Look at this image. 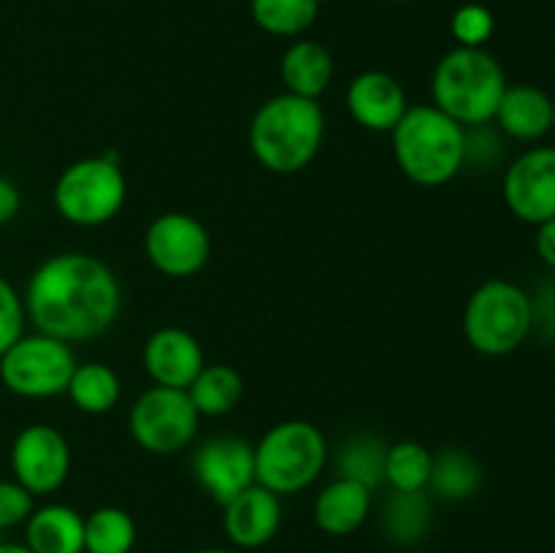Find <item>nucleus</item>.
<instances>
[{"label":"nucleus","instance_id":"nucleus-37","mask_svg":"<svg viewBox=\"0 0 555 553\" xmlns=\"http://www.w3.org/2000/svg\"><path fill=\"white\" fill-rule=\"evenodd\" d=\"M195 553H238V551H233V548H201V551Z\"/></svg>","mask_w":555,"mask_h":553},{"label":"nucleus","instance_id":"nucleus-18","mask_svg":"<svg viewBox=\"0 0 555 553\" xmlns=\"http://www.w3.org/2000/svg\"><path fill=\"white\" fill-rule=\"evenodd\" d=\"M493 123L507 139L540 141L553 130V98L534 85H507Z\"/></svg>","mask_w":555,"mask_h":553},{"label":"nucleus","instance_id":"nucleus-35","mask_svg":"<svg viewBox=\"0 0 555 553\" xmlns=\"http://www.w3.org/2000/svg\"><path fill=\"white\" fill-rule=\"evenodd\" d=\"M534 244H537V255L542 258V263L551 266V269L555 271V217L537 226Z\"/></svg>","mask_w":555,"mask_h":553},{"label":"nucleus","instance_id":"nucleus-28","mask_svg":"<svg viewBox=\"0 0 555 553\" xmlns=\"http://www.w3.org/2000/svg\"><path fill=\"white\" fill-rule=\"evenodd\" d=\"M434 453L421 442L401 439L385 453V486L393 491H426L431 480Z\"/></svg>","mask_w":555,"mask_h":553},{"label":"nucleus","instance_id":"nucleus-10","mask_svg":"<svg viewBox=\"0 0 555 553\" xmlns=\"http://www.w3.org/2000/svg\"><path fill=\"white\" fill-rule=\"evenodd\" d=\"M144 253L163 276L188 280L209 263L211 236L188 211H163L146 228Z\"/></svg>","mask_w":555,"mask_h":553},{"label":"nucleus","instance_id":"nucleus-15","mask_svg":"<svg viewBox=\"0 0 555 553\" xmlns=\"http://www.w3.org/2000/svg\"><path fill=\"white\" fill-rule=\"evenodd\" d=\"M347 112L372 133H390L412 106L404 85L388 70H363L347 85Z\"/></svg>","mask_w":555,"mask_h":553},{"label":"nucleus","instance_id":"nucleus-33","mask_svg":"<svg viewBox=\"0 0 555 553\" xmlns=\"http://www.w3.org/2000/svg\"><path fill=\"white\" fill-rule=\"evenodd\" d=\"M531 314H534V329L545 339L555 342V276L537 287L531 296Z\"/></svg>","mask_w":555,"mask_h":553},{"label":"nucleus","instance_id":"nucleus-8","mask_svg":"<svg viewBox=\"0 0 555 553\" xmlns=\"http://www.w3.org/2000/svg\"><path fill=\"white\" fill-rule=\"evenodd\" d=\"M74 347L41 334H22L0 356V383L22 399H54L68 390L76 369Z\"/></svg>","mask_w":555,"mask_h":553},{"label":"nucleus","instance_id":"nucleus-22","mask_svg":"<svg viewBox=\"0 0 555 553\" xmlns=\"http://www.w3.org/2000/svg\"><path fill=\"white\" fill-rule=\"evenodd\" d=\"M190 401L201 417H222L238 407L244 396V380L228 363H206L188 388Z\"/></svg>","mask_w":555,"mask_h":553},{"label":"nucleus","instance_id":"nucleus-2","mask_svg":"<svg viewBox=\"0 0 555 553\" xmlns=\"http://www.w3.org/2000/svg\"><path fill=\"white\" fill-rule=\"evenodd\" d=\"M247 139L266 171L291 177L318 157L325 139V112L320 101L282 92L260 103L249 119Z\"/></svg>","mask_w":555,"mask_h":553},{"label":"nucleus","instance_id":"nucleus-14","mask_svg":"<svg viewBox=\"0 0 555 553\" xmlns=\"http://www.w3.org/2000/svg\"><path fill=\"white\" fill-rule=\"evenodd\" d=\"M141 361H144V372L150 374L152 383L179 390H188L201 369L206 366L198 336L179 325H163V329L152 331L150 339L144 342Z\"/></svg>","mask_w":555,"mask_h":553},{"label":"nucleus","instance_id":"nucleus-24","mask_svg":"<svg viewBox=\"0 0 555 553\" xmlns=\"http://www.w3.org/2000/svg\"><path fill=\"white\" fill-rule=\"evenodd\" d=\"M383 529L396 545H415L431 529V499L426 491H393L383 504Z\"/></svg>","mask_w":555,"mask_h":553},{"label":"nucleus","instance_id":"nucleus-16","mask_svg":"<svg viewBox=\"0 0 555 553\" xmlns=\"http://www.w3.org/2000/svg\"><path fill=\"white\" fill-rule=\"evenodd\" d=\"M282 526V497L253 483L238 497L222 504V531L228 542L242 551L269 545Z\"/></svg>","mask_w":555,"mask_h":553},{"label":"nucleus","instance_id":"nucleus-7","mask_svg":"<svg viewBox=\"0 0 555 553\" xmlns=\"http://www.w3.org/2000/svg\"><path fill=\"white\" fill-rule=\"evenodd\" d=\"M534 331L531 293L509 280H486L464 307V336L480 356L502 358Z\"/></svg>","mask_w":555,"mask_h":553},{"label":"nucleus","instance_id":"nucleus-21","mask_svg":"<svg viewBox=\"0 0 555 553\" xmlns=\"http://www.w3.org/2000/svg\"><path fill=\"white\" fill-rule=\"evenodd\" d=\"M65 396L85 415H106L122 399V380L101 361L76 363Z\"/></svg>","mask_w":555,"mask_h":553},{"label":"nucleus","instance_id":"nucleus-23","mask_svg":"<svg viewBox=\"0 0 555 553\" xmlns=\"http://www.w3.org/2000/svg\"><path fill=\"white\" fill-rule=\"evenodd\" d=\"M385 453H388V445L377 434H352L336 450V477L356 480L369 491H377L385 483Z\"/></svg>","mask_w":555,"mask_h":553},{"label":"nucleus","instance_id":"nucleus-39","mask_svg":"<svg viewBox=\"0 0 555 553\" xmlns=\"http://www.w3.org/2000/svg\"><path fill=\"white\" fill-rule=\"evenodd\" d=\"M320 3H325V0H320Z\"/></svg>","mask_w":555,"mask_h":553},{"label":"nucleus","instance_id":"nucleus-5","mask_svg":"<svg viewBox=\"0 0 555 553\" xmlns=\"http://www.w3.org/2000/svg\"><path fill=\"white\" fill-rule=\"evenodd\" d=\"M253 448L255 483L276 497H293L312 486L323 475L331 453L325 434L301 417L274 423Z\"/></svg>","mask_w":555,"mask_h":553},{"label":"nucleus","instance_id":"nucleus-29","mask_svg":"<svg viewBox=\"0 0 555 553\" xmlns=\"http://www.w3.org/2000/svg\"><path fill=\"white\" fill-rule=\"evenodd\" d=\"M493 27H496V20H493L491 9H486L482 3H464L450 16V33H453L455 43L466 49H486L488 38L493 36Z\"/></svg>","mask_w":555,"mask_h":553},{"label":"nucleus","instance_id":"nucleus-13","mask_svg":"<svg viewBox=\"0 0 555 553\" xmlns=\"http://www.w3.org/2000/svg\"><path fill=\"white\" fill-rule=\"evenodd\" d=\"M193 477L209 499L228 504L255 483V448L242 437H211L193 453Z\"/></svg>","mask_w":555,"mask_h":553},{"label":"nucleus","instance_id":"nucleus-38","mask_svg":"<svg viewBox=\"0 0 555 553\" xmlns=\"http://www.w3.org/2000/svg\"><path fill=\"white\" fill-rule=\"evenodd\" d=\"M553 130H555V98H553Z\"/></svg>","mask_w":555,"mask_h":553},{"label":"nucleus","instance_id":"nucleus-26","mask_svg":"<svg viewBox=\"0 0 555 553\" xmlns=\"http://www.w3.org/2000/svg\"><path fill=\"white\" fill-rule=\"evenodd\" d=\"M139 529L128 510L103 504L85 515V553H133Z\"/></svg>","mask_w":555,"mask_h":553},{"label":"nucleus","instance_id":"nucleus-36","mask_svg":"<svg viewBox=\"0 0 555 553\" xmlns=\"http://www.w3.org/2000/svg\"><path fill=\"white\" fill-rule=\"evenodd\" d=\"M0 553H33L25 542H11V540H0Z\"/></svg>","mask_w":555,"mask_h":553},{"label":"nucleus","instance_id":"nucleus-1","mask_svg":"<svg viewBox=\"0 0 555 553\" xmlns=\"http://www.w3.org/2000/svg\"><path fill=\"white\" fill-rule=\"evenodd\" d=\"M22 301L36 331L79 345L117 323L122 287L112 266L95 255L57 253L33 269Z\"/></svg>","mask_w":555,"mask_h":553},{"label":"nucleus","instance_id":"nucleus-25","mask_svg":"<svg viewBox=\"0 0 555 553\" xmlns=\"http://www.w3.org/2000/svg\"><path fill=\"white\" fill-rule=\"evenodd\" d=\"M480 483V464H477L475 455L466 453L464 448H442L439 453H434L428 488H431L439 499L464 502V499L475 497Z\"/></svg>","mask_w":555,"mask_h":553},{"label":"nucleus","instance_id":"nucleus-31","mask_svg":"<svg viewBox=\"0 0 555 553\" xmlns=\"http://www.w3.org/2000/svg\"><path fill=\"white\" fill-rule=\"evenodd\" d=\"M502 130L486 125H472L466 128V146H464V168H491L502 157Z\"/></svg>","mask_w":555,"mask_h":553},{"label":"nucleus","instance_id":"nucleus-17","mask_svg":"<svg viewBox=\"0 0 555 553\" xmlns=\"http://www.w3.org/2000/svg\"><path fill=\"white\" fill-rule=\"evenodd\" d=\"M374 491L356 480L336 477L323 491L318 493L312 504V518L320 531L331 537L356 535L372 515Z\"/></svg>","mask_w":555,"mask_h":553},{"label":"nucleus","instance_id":"nucleus-9","mask_svg":"<svg viewBox=\"0 0 555 553\" xmlns=\"http://www.w3.org/2000/svg\"><path fill=\"white\" fill-rule=\"evenodd\" d=\"M201 415L188 390L152 385L130 404L128 428L133 442L152 455L182 453L195 439Z\"/></svg>","mask_w":555,"mask_h":553},{"label":"nucleus","instance_id":"nucleus-6","mask_svg":"<svg viewBox=\"0 0 555 553\" xmlns=\"http://www.w3.org/2000/svg\"><path fill=\"white\" fill-rule=\"evenodd\" d=\"M57 215L79 228H98L112 222L128 201V179L117 152L81 157L63 168L52 190Z\"/></svg>","mask_w":555,"mask_h":553},{"label":"nucleus","instance_id":"nucleus-12","mask_svg":"<svg viewBox=\"0 0 555 553\" xmlns=\"http://www.w3.org/2000/svg\"><path fill=\"white\" fill-rule=\"evenodd\" d=\"M502 195L507 209L529 226L555 217V146H531L504 171Z\"/></svg>","mask_w":555,"mask_h":553},{"label":"nucleus","instance_id":"nucleus-3","mask_svg":"<svg viewBox=\"0 0 555 553\" xmlns=\"http://www.w3.org/2000/svg\"><path fill=\"white\" fill-rule=\"evenodd\" d=\"M390 141L396 166L417 188H442L464 171L466 128L434 103L406 108Z\"/></svg>","mask_w":555,"mask_h":553},{"label":"nucleus","instance_id":"nucleus-11","mask_svg":"<svg viewBox=\"0 0 555 553\" xmlns=\"http://www.w3.org/2000/svg\"><path fill=\"white\" fill-rule=\"evenodd\" d=\"M70 445L52 423H30L11 442V472L33 497L60 491L70 475Z\"/></svg>","mask_w":555,"mask_h":553},{"label":"nucleus","instance_id":"nucleus-34","mask_svg":"<svg viewBox=\"0 0 555 553\" xmlns=\"http://www.w3.org/2000/svg\"><path fill=\"white\" fill-rule=\"evenodd\" d=\"M22 209V195L20 188H16L11 179L0 177V226L3 222H11Z\"/></svg>","mask_w":555,"mask_h":553},{"label":"nucleus","instance_id":"nucleus-20","mask_svg":"<svg viewBox=\"0 0 555 553\" xmlns=\"http://www.w3.org/2000/svg\"><path fill=\"white\" fill-rule=\"evenodd\" d=\"M280 76L293 95L318 101L334 81V57L312 38H296L280 60Z\"/></svg>","mask_w":555,"mask_h":553},{"label":"nucleus","instance_id":"nucleus-19","mask_svg":"<svg viewBox=\"0 0 555 553\" xmlns=\"http://www.w3.org/2000/svg\"><path fill=\"white\" fill-rule=\"evenodd\" d=\"M22 542L33 553H85V515L70 504H41L25 520Z\"/></svg>","mask_w":555,"mask_h":553},{"label":"nucleus","instance_id":"nucleus-32","mask_svg":"<svg viewBox=\"0 0 555 553\" xmlns=\"http://www.w3.org/2000/svg\"><path fill=\"white\" fill-rule=\"evenodd\" d=\"M36 510V497L16 480H0V531L25 526Z\"/></svg>","mask_w":555,"mask_h":553},{"label":"nucleus","instance_id":"nucleus-4","mask_svg":"<svg viewBox=\"0 0 555 553\" xmlns=\"http://www.w3.org/2000/svg\"><path fill=\"white\" fill-rule=\"evenodd\" d=\"M504 90L507 76L488 49H450L431 74L434 106L464 128L493 123Z\"/></svg>","mask_w":555,"mask_h":553},{"label":"nucleus","instance_id":"nucleus-27","mask_svg":"<svg viewBox=\"0 0 555 553\" xmlns=\"http://www.w3.org/2000/svg\"><path fill=\"white\" fill-rule=\"evenodd\" d=\"M320 0H253L255 25L276 38H301L320 14Z\"/></svg>","mask_w":555,"mask_h":553},{"label":"nucleus","instance_id":"nucleus-30","mask_svg":"<svg viewBox=\"0 0 555 553\" xmlns=\"http://www.w3.org/2000/svg\"><path fill=\"white\" fill-rule=\"evenodd\" d=\"M27 312L16 287L0 274V356L25 334Z\"/></svg>","mask_w":555,"mask_h":553}]
</instances>
